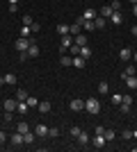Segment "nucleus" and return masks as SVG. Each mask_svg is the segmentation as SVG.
<instances>
[{
    "label": "nucleus",
    "instance_id": "obj_1",
    "mask_svg": "<svg viewBox=\"0 0 137 152\" xmlns=\"http://www.w3.org/2000/svg\"><path fill=\"white\" fill-rule=\"evenodd\" d=\"M85 109L89 111V114H94V116H96L98 111H101V102H98L96 98H87V100H85Z\"/></svg>",
    "mask_w": 137,
    "mask_h": 152
},
{
    "label": "nucleus",
    "instance_id": "obj_2",
    "mask_svg": "<svg viewBox=\"0 0 137 152\" xmlns=\"http://www.w3.org/2000/svg\"><path fill=\"white\" fill-rule=\"evenodd\" d=\"M34 39H27V37H21L16 39V50L19 52H27V48H30V43H32Z\"/></svg>",
    "mask_w": 137,
    "mask_h": 152
},
{
    "label": "nucleus",
    "instance_id": "obj_3",
    "mask_svg": "<svg viewBox=\"0 0 137 152\" xmlns=\"http://www.w3.org/2000/svg\"><path fill=\"white\" fill-rule=\"evenodd\" d=\"M71 45H73V37L71 34H64V37H62V43H59V50L64 52V50H69Z\"/></svg>",
    "mask_w": 137,
    "mask_h": 152
},
{
    "label": "nucleus",
    "instance_id": "obj_4",
    "mask_svg": "<svg viewBox=\"0 0 137 152\" xmlns=\"http://www.w3.org/2000/svg\"><path fill=\"white\" fill-rule=\"evenodd\" d=\"M69 109H71V111H82V109H85V100H80V98L71 100L69 102Z\"/></svg>",
    "mask_w": 137,
    "mask_h": 152
},
{
    "label": "nucleus",
    "instance_id": "obj_5",
    "mask_svg": "<svg viewBox=\"0 0 137 152\" xmlns=\"http://www.w3.org/2000/svg\"><path fill=\"white\" fill-rule=\"evenodd\" d=\"M2 107H5V111H16V107H19V100H14V98H7V100L2 102Z\"/></svg>",
    "mask_w": 137,
    "mask_h": 152
},
{
    "label": "nucleus",
    "instance_id": "obj_6",
    "mask_svg": "<svg viewBox=\"0 0 137 152\" xmlns=\"http://www.w3.org/2000/svg\"><path fill=\"white\" fill-rule=\"evenodd\" d=\"M80 30H82V16H80L76 23H71V25H69V32H71V34H80Z\"/></svg>",
    "mask_w": 137,
    "mask_h": 152
},
{
    "label": "nucleus",
    "instance_id": "obj_7",
    "mask_svg": "<svg viewBox=\"0 0 137 152\" xmlns=\"http://www.w3.org/2000/svg\"><path fill=\"white\" fill-rule=\"evenodd\" d=\"M110 23H114V25H121V23H124V14H121V12H112Z\"/></svg>",
    "mask_w": 137,
    "mask_h": 152
},
{
    "label": "nucleus",
    "instance_id": "obj_8",
    "mask_svg": "<svg viewBox=\"0 0 137 152\" xmlns=\"http://www.w3.org/2000/svg\"><path fill=\"white\" fill-rule=\"evenodd\" d=\"M85 61H87V59H82L80 55H76V57L71 59V66H73V68H85Z\"/></svg>",
    "mask_w": 137,
    "mask_h": 152
},
{
    "label": "nucleus",
    "instance_id": "obj_9",
    "mask_svg": "<svg viewBox=\"0 0 137 152\" xmlns=\"http://www.w3.org/2000/svg\"><path fill=\"white\" fill-rule=\"evenodd\" d=\"M91 143H94V148H103L105 143H107V141H105V136H103V134H96V136L91 139Z\"/></svg>",
    "mask_w": 137,
    "mask_h": 152
},
{
    "label": "nucleus",
    "instance_id": "obj_10",
    "mask_svg": "<svg viewBox=\"0 0 137 152\" xmlns=\"http://www.w3.org/2000/svg\"><path fill=\"white\" fill-rule=\"evenodd\" d=\"M76 139H78L80 145H89V143H91V139H89V134H87V132H80Z\"/></svg>",
    "mask_w": 137,
    "mask_h": 152
},
{
    "label": "nucleus",
    "instance_id": "obj_11",
    "mask_svg": "<svg viewBox=\"0 0 137 152\" xmlns=\"http://www.w3.org/2000/svg\"><path fill=\"white\" fill-rule=\"evenodd\" d=\"M34 134H37V136H48V125L39 123V125L34 127Z\"/></svg>",
    "mask_w": 137,
    "mask_h": 152
},
{
    "label": "nucleus",
    "instance_id": "obj_12",
    "mask_svg": "<svg viewBox=\"0 0 137 152\" xmlns=\"http://www.w3.org/2000/svg\"><path fill=\"white\" fill-rule=\"evenodd\" d=\"M96 16H98V12H96V9H91V7H87L85 14H82V18H85V20H94Z\"/></svg>",
    "mask_w": 137,
    "mask_h": 152
},
{
    "label": "nucleus",
    "instance_id": "obj_13",
    "mask_svg": "<svg viewBox=\"0 0 137 152\" xmlns=\"http://www.w3.org/2000/svg\"><path fill=\"white\" fill-rule=\"evenodd\" d=\"M73 43L80 45V48H82V45H87V34H76V37H73Z\"/></svg>",
    "mask_w": 137,
    "mask_h": 152
},
{
    "label": "nucleus",
    "instance_id": "obj_14",
    "mask_svg": "<svg viewBox=\"0 0 137 152\" xmlns=\"http://www.w3.org/2000/svg\"><path fill=\"white\" fill-rule=\"evenodd\" d=\"M27 57H39V45L34 43H30V48H27Z\"/></svg>",
    "mask_w": 137,
    "mask_h": 152
},
{
    "label": "nucleus",
    "instance_id": "obj_15",
    "mask_svg": "<svg viewBox=\"0 0 137 152\" xmlns=\"http://www.w3.org/2000/svg\"><path fill=\"white\" fill-rule=\"evenodd\" d=\"M119 57H121V61H128V59L133 57V50H130V48H121V52H119Z\"/></svg>",
    "mask_w": 137,
    "mask_h": 152
},
{
    "label": "nucleus",
    "instance_id": "obj_16",
    "mask_svg": "<svg viewBox=\"0 0 137 152\" xmlns=\"http://www.w3.org/2000/svg\"><path fill=\"white\" fill-rule=\"evenodd\" d=\"M34 136H37V134L25 132V134H23V145H32V143H34Z\"/></svg>",
    "mask_w": 137,
    "mask_h": 152
},
{
    "label": "nucleus",
    "instance_id": "obj_17",
    "mask_svg": "<svg viewBox=\"0 0 137 152\" xmlns=\"http://www.w3.org/2000/svg\"><path fill=\"white\" fill-rule=\"evenodd\" d=\"M12 143H14V145H23V134H21V132H14L12 134Z\"/></svg>",
    "mask_w": 137,
    "mask_h": 152
},
{
    "label": "nucleus",
    "instance_id": "obj_18",
    "mask_svg": "<svg viewBox=\"0 0 137 152\" xmlns=\"http://www.w3.org/2000/svg\"><path fill=\"white\" fill-rule=\"evenodd\" d=\"M135 73H137L135 66H126V70L121 73V80H126V77H130V75H135Z\"/></svg>",
    "mask_w": 137,
    "mask_h": 152
},
{
    "label": "nucleus",
    "instance_id": "obj_19",
    "mask_svg": "<svg viewBox=\"0 0 137 152\" xmlns=\"http://www.w3.org/2000/svg\"><path fill=\"white\" fill-rule=\"evenodd\" d=\"M16 111H19L21 116H25L27 111H30V107H27V102H25V100H23V102H19V107H16Z\"/></svg>",
    "mask_w": 137,
    "mask_h": 152
},
{
    "label": "nucleus",
    "instance_id": "obj_20",
    "mask_svg": "<svg viewBox=\"0 0 137 152\" xmlns=\"http://www.w3.org/2000/svg\"><path fill=\"white\" fill-rule=\"evenodd\" d=\"M80 57H82V59L91 57V48H89V45H82V48H80Z\"/></svg>",
    "mask_w": 137,
    "mask_h": 152
},
{
    "label": "nucleus",
    "instance_id": "obj_21",
    "mask_svg": "<svg viewBox=\"0 0 137 152\" xmlns=\"http://www.w3.org/2000/svg\"><path fill=\"white\" fill-rule=\"evenodd\" d=\"M126 86H128V89H137V77L135 75L126 77Z\"/></svg>",
    "mask_w": 137,
    "mask_h": 152
},
{
    "label": "nucleus",
    "instance_id": "obj_22",
    "mask_svg": "<svg viewBox=\"0 0 137 152\" xmlns=\"http://www.w3.org/2000/svg\"><path fill=\"white\" fill-rule=\"evenodd\" d=\"M16 132H21V134H25V132H30V125H27L25 121H21L19 125H16Z\"/></svg>",
    "mask_w": 137,
    "mask_h": 152
},
{
    "label": "nucleus",
    "instance_id": "obj_23",
    "mask_svg": "<svg viewBox=\"0 0 137 152\" xmlns=\"http://www.w3.org/2000/svg\"><path fill=\"white\" fill-rule=\"evenodd\" d=\"M57 34H59V37H64V34H71V32H69V25H66V23H59V25H57Z\"/></svg>",
    "mask_w": 137,
    "mask_h": 152
},
{
    "label": "nucleus",
    "instance_id": "obj_24",
    "mask_svg": "<svg viewBox=\"0 0 137 152\" xmlns=\"http://www.w3.org/2000/svg\"><path fill=\"white\" fill-rule=\"evenodd\" d=\"M37 109H39V111H41V114H48V111H50V102H39V107H37Z\"/></svg>",
    "mask_w": 137,
    "mask_h": 152
},
{
    "label": "nucleus",
    "instance_id": "obj_25",
    "mask_svg": "<svg viewBox=\"0 0 137 152\" xmlns=\"http://www.w3.org/2000/svg\"><path fill=\"white\" fill-rule=\"evenodd\" d=\"M103 136H105V141H114L117 139V132H114V129H105Z\"/></svg>",
    "mask_w": 137,
    "mask_h": 152
},
{
    "label": "nucleus",
    "instance_id": "obj_26",
    "mask_svg": "<svg viewBox=\"0 0 137 152\" xmlns=\"http://www.w3.org/2000/svg\"><path fill=\"white\" fill-rule=\"evenodd\" d=\"M16 100H19V102L27 100V91L25 89H19V91H16Z\"/></svg>",
    "mask_w": 137,
    "mask_h": 152
},
{
    "label": "nucleus",
    "instance_id": "obj_27",
    "mask_svg": "<svg viewBox=\"0 0 137 152\" xmlns=\"http://www.w3.org/2000/svg\"><path fill=\"white\" fill-rule=\"evenodd\" d=\"M27 107H30V109H34V107H39V100H37V98H32V95H27Z\"/></svg>",
    "mask_w": 137,
    "mask_h": 152
},
{
    "label": "nucleus",
    "instance_id": "obj_28",
    "mask_svg": "<svg viewBox=\"0 0 137 152\" xmlns=\"http://www.w3.org/2000/svg\"><path fill=\"white\" fill-rule=\"evenodd\" d=\"M101 16H103V18H110V16H112V7H110V5H105L103 9H101Z\"/></svg>",
    "mask_w": 137,
    "mask_h": 152
},
{
    "label": "nucleus",
    "instance_id": "obj_29",
    "mask_svg": "<svg viewBox=\"0 0 137 152\" xmlns=\"http://www.w3.org/2000/svg\"><path fill=\"white\" fill-rule=\"evenodd\" d=\"M82 27H85L87 32H91V30H96V25H94V20H85V18H82Z\"/></svg>",
    "mask_w": 137,
    "mask_h": 152
},
{
    "label": "nucleus",
    "instance_id": "obj_30",
    "mask_svg": "<svg viewBox=\"0 0 137 152\" xmlns=\"http://www.w3.org/2000/svg\"><path fill=\"white\" fill-rule=\"evenodd\" d=\"M5 77V84H16V75L14 73H7V75H2Z\"/></svg>",
    "mask_w": 137,
    "mask_h": 152
},
{
    "label": "nucleus",
    "instance_id": "obj_31",
    "mask_svg": "<svg viewBox=\"0 0 137 152\" xmlns=\"http://www.w3.org/2000/svg\"><path fill=\"white\" fill-rule=\"evenodd\" d=\"M105 20H107V18H103V16H101V18H94V25H96V30L105 27Z\"/></svg>",
    "mask_w": 137,
    "mask_h": 152
},
{
    "label": "nucleus",
    "instance_id": "obj_32",
    "mask_svg": "<svg viewBox=\"0 0 137 152\" xmlns=\"http://www.w3.org/2000/svg\"><path fill=\"white\" fill-rule=\"evenodd\" d=\"M110 7H112V12H121V0H112Z\"/></svg>",
    "mask_w": 137,
    "mask_h": 152
},
{
    "label": "nucleus",
    "instance_id": "obj_33",
    "mask_svg": "<svg viewBox=\"0 0 137 152\" xmlns=\"http://www.w3.org/2000/svg\"><path fill=\"white\" fill-rule=\"evenodd\" d=\"M107 91H110V86H107V82H101V84H98V93H107Z\"/></svg>",
    "mask_w": 137,
    "mask_h": 152
},
{
    "label": "nucleus",
    "instance_id": "obj_34",
    "mask_svg": "<svg viewBox=\"0 0 137 152\" xmlns=\"http://www.w3.org/2000/svg\"><path fill=\"white\" fill-rule=\"evenodd\" d=\"M30 34H32V30H30L27 25H23V27H21V37H27V39H30Z\"/></svg>",
    "mask_w": 137,
    "mask_h": 152
},
{
    "label": "nucleus",
    "instance_id": "obj_35",
    "mask_svg": "<svg viewBox=\"0 0 137 152\" xmlns=\"http://www.w3.org/2000/svg\"><path fill=\"white\" fill-rule=\"evenodd\" d=\"M121 98H124L121 93H114V95L110 98V100H112V104H121Z\"/></svg>",
    "mask_w": 137,
    "mask_h": 152
},
{
    "label": "nucleus",
    "instance_id": "obj_36",
    "mask_svg": "<svg viewBox=\"0 0 137 152\" xmlns=\"http://www.w3.org/2000/svg\"><path fill=\"white\" fill-rule=\"evenodd\" d=\"M48 136H50V139L59 136V129H57V127H48Z\"/></svg>",
    "mask_w": 137,
    "mask_h": 152
},
{
    "label": "nucleus",
    "instance_id": "obj_37",
    "mask_svg": "<svg viewBox=\"0 0 137 152\" xmlns=\"http://www.w3.org/2000/svg\"><path fill=\"white\" fill-rule=\"evenodd\" d=\"M59 64H62V66H71V57L62 55V57H59Z\"/></svg>",
    "mask_w": 137,
    "mask_h": 152
},
{
    "label": "nucleus",
    "instance_id": "obj_38",
    "mask_svg": "<svg viewBox=\"0 0 137 152\" xmlns=\"http://www.w3.org/2000/svg\"><path fill=\"white\" fill-rule=\"evenodd\" d=\"M121 102H124V104H133V95H130V93H126L124 98H121Z\"/></svg>",
    "mask_w": 137,
    "mask_h": 152
},
{
    "label": "nucleus",
    "instance_id": "obj_39",
    "mask_svg": "<svg viewBox=\"0 0 137 152\" xmlns=\"http://www.w3.org/2000/svg\"><path fill=\"white\" fill-rule=\"evenodd\" d=\"M119 109H121V114H128V111H130V104H124V102H121Z\"/></svg>",
    "mask_w": 137,
    "mask_h": 152
},
{
    "label": "nucleus",
    "instance_id": "obj_40",
    "mask_svg": "<svg viewBox=\"0 0 137 152\" xmlns=\"http://www.w3.org/2000/svg\"><path fill=\"white\" fill-rule=\"evenodd\" d=\"M32 23H34V20H32V16H23V25H27V27H30Z\"/></svg>",
    "mask_w": 137,
    "mask_h": 152
},
{
    "label": "nucleus",
    "instance_id": "obj_41",
    "mask_svg": "<svg viewBox=\"0 0 137 152\" xmlns=\"http://www.w3.org/2000/svg\"><path fill=\"white\" fill-rule=\"evenodd\" d=\"M69 50H71V55H80V45H76V43H73L71 48H69Z\"/></svg>",
    "mask_w": 137,
    "mask_h": 152
},
{
    "label": "nucleus",
    "instance_id": "obj_42",
    "mask_svg": "<svg viewBox=\"0 0 137 152\" xmlns=\"http://www.w3.org/2000/svg\"><path fill=\"white\" fill-rule=\"evenodd\" d=\"M133 139V132L130 129H124V141H130Z\"/></svg>",
    "mask_w": 137,
    "mask_h": 152
},
{
    "label": "nucleus",
    "instance_id": "obj_43",
    "mask_svg": "<svg viewBox=\"0 0 137 152\" xmlns=\"http://www.w3.org/2000/svg\"><path fill=\"white\" fill-rule=\"evenodd\" d=\"M69 132H71V136H78V134L82 132V129H80V127H71V129H69Z\"/></svg>",
    "mask_w": 137,
    "mask_h": 152
},
{
    "label": "nucleus",
    "instance_id": "obj_44",
    "mask_svg": "<svg viewBox=\"0 0 137 152\" xmlns=\"http://www.w3.org/2000/svg\"><path fill=\"white\" fill-rule=\"evenodd\" d=\"M30 30H32V32H39V30H41V25H39V23H37V20H34L32 25H30Z\"/></svg>",
    "mask_w": 137,
    "mask_h": 152
},
{
    "label": "nucleus",
    "instance_id": "obj_45",
    "mask_svg": "<svg viewBox=\"0 0 137 152\" xmlns=\"http://www.w3.org/2000/svg\"><path fill=\"white\" fill-rule=\"evenodd\" d=\"M5 123H12V111H5Z\"/></svg>",
    "mask_w": 137,
    "mask_h": 152
},
{
    "label": "nucleus",
    "instance_id": "obj_46",
    "mask_svg": "<svg viewBox=\"0 0 137 152\" xmlns=\"http://www.w3.org/2000/svg\"><path fill=\"white\" fill-rule=\"evenodd\" d=\"M5 141H7V134H5V132H0V145H2Z\"/></svg>",
    "mask_w": 137,
    "mask_h": 152
},
{
    "label": "nucleus",
    "instance_id": "obj_47",
    "mask_svg": "<svg viewBox=\"0 0 137 152\" xmlns=\"http://www.w3.org/2000/svg\"><path fill=\"white\" fill-rule=\"evenodd\" d=\"M130 32H133V34L137 37V25H133V30H130Z\"/></svg>",
    "mask_w": 137,
    "mask_h": 152
},
{
    "label": "nucleus",
    "instance_id": "obj_48",
    "mask_svg": "<svg viewBox=\"0 0 137 152\" xmlns=\"http://www.w3.org/2000/svg\"><path fill=\"white\" fill-rule=\"evenodd\" d=\"M133 14H135V16H137V5H133Z\"/></svg>",
    "mask_w": 137,
    "mask_h": 152
},
{
    "label": "nucleus",
    "instance_id": "obj_49",
    "mask_svg": "<svg viewBox=\"0 0 137 152\" xmlns=\"http://www.w3.org/2000/svg\"><path fill=\"white\" fill-rule=\"evenodd\" d=\"M9 5H19V0H9Z\"/></svg>",
    "mask_w": 137,
    "mask_h": 152
},
{
    "label": "nucleus",
    "instance_id": "obj_50",
    "mask_svg": "<svg viewBox=\"0 0 137 152\" xmlns=\"http://www.w3.org/2000/svg\"><path fill=\"white\" fill-rule=\"evenodd\" d=\"M133 59H135V61H137V50H135V52H133Z\"/></svg>",
    "mask_w": 137,
    "mask_h": 152
},
{
    "label": "nucleus",
    "instance_id": "obj_51",
    "mask_svg": "<svg viewBox=\"0 0 137 152\" xmlns=\"http://www.w3.org/2000/svg\"><path fill=\"white\" fill-rule=\"evenodd\" d=\"M128 2H130V5H137V0H128Z\"/></svg>",
    "mask_w": 137,
    "mask_h": 152
},
{
    "label": "nucleus",
    "instance_id": "obj_52",
    "mask_svg": "<svg viewBox=\"0 0 137 152\" xmlns=\"http://www.w3.org/2000/svg\"><path fill=\"white\" fill-rule=\"evenodd\" d=\"M133 139H137V129H135V132H133Z\"/></svg>",
    "mask_w": 137,
    "mask_h": 152
}]
</instances>
